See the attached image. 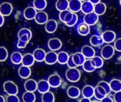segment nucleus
Instances as JSON below:
<instances>
[{"mask_svg": "<svg viewBox=\"0 0 121 102\" xmlns=\"http://www.w3.org/2000/svg\"><path fill=\"white\" fill-rule=\"evenodd\" d=\"M65 77L70 82H77L81 79V72L77 67L69 68L66 71Z\"/></svg>", "mask_w": 121, "mask_h": 102, "instance_id": "obj_1", "label": "nucleus"}, {"mask_svg": "<svg viewBox=\"0 0 121 102\" xmlns=\"http://www.w3.org/2000/svg\"><path fill=\"white\" fill-rule=\"evenodd\" d=\"M115 48L113 45H111L109 43L104 45L101 50V55L104 58V60H109L111 59L115 54Z\"/></svg>", "mask_w": 121, "mask_h": 102, "instance_id": "obj_2", "label": "nucleus"}, {"mask_svg": "<svg viewBox=\"0 0 121 102\" xmlns=\"http://www.w3.org/2000/svg\"><path fill=\"white\" fill-rule=\"evenodd\" d=\"M4 92L8 95L17 94L18 92V88L17 85L12 81H6L3 84Z\"/></svg>", "mask_w": 121, "mask_h": 102, "instance_id": "obj_3", "label": "nucleus"}, {"mask_svg": "<svg viewBox=\"0 0 121 102\" xmlns=\"http://www.w3.org/2000/svg\"><path fill=\"white\" fill-rule=\"evenodd\" d=\"M99 16L97 15L94 11L86 13L84 17V22L90 26H94L99 21Z\"/></svg>", "mask_w": 121, "mask_h": 102, "instance_id": "obj_4", "label": "nucleus"}, {"mask_svg": "<svg viewBox=\"0 0 121 102\" xmlns=\"http://www.w3.org/2000/svg\"><path fill=\"white\" fill-rule=\"evenodd\" d=\"M48 82L52 88H57L59 87L62 84V78L58 74H52L51 75L48 79Z\"/></svg>", "mask_w": 121, "mask_h": 102, "instance_id": "obj_5", "label": "nucleus"}, {"mask_svg": "<svg viewBox=\"0 0 121 102\" xmlns=\"http://www.w3.org/2000/svg\"><path fill=\"white\" fill-rule=\"evenodd\" d=\"M48 48L50 50L57 51V50H59L62 48V43L59 38H50L48 40Z\"/></svg>", "mask_w": 121, "mask_h": 102, "instance_id": "obj_6", "label": "nucleus"}, {"mask_svg": "<svg viewBox=\"0 0 121 102\" xmlns=\"http://www.w3.org/2000/svg\"><path fill=\"white\" fill-rule=\"evenodd\" d=\"M103 40L104 41V43H111L113 42H114L116 39V34L114 31H111V30H108L104 31L102 35H101Z\"/></svg>", "mask_w": 121, "mask_h": 102, "instance_id": "obj_7", "label": "nucleus"}, {"mask_svg": "<svg viewBox=\"0 0 121 102\" xmlns=\"http://www.w3.org/2000/svg\"><path fill=\"white\" fill-rule=\"evenodd\" d=\"M34 20L38 24H40V25L45 24L46 22L48 21V15L46 12L43 11H37Z\"/></svg>", "mask_w": 121, "mask_h": 102, "instance_id": "obj_8", "label": "nucleus"}, {"mask_svg": "<svg viewBox=\"0 0 121 102\" xmlns=\"http://www.w3.org/2000/svg\"><path fill=\"white\" fill-rule=\"evenodd\" d=\"M13 11V6L11 3L4 2L0 5V13L4 16L11 15Z\"/></svg>", "mask_w": 121, "mask_h": 102, "instance_id": "obj_9", "label": "nucleus"}, {"mask_svg": "<svg viewBox=\"0 0 121 102\" xmlns=\"http://www.w3.org/2000/svg\"><path fill=\"white\" fill-rule=\"evenodd\" d=\"M45 62L48 65H54L57 62V54L55 51L51 50L46 53L45 58Z\"/></svg>", "mask_w": 121, "mask_h": 102, "instance_id": "obj_10", "label": "nucleus"}, {"mask_svg": "<svg viewBox=\"0 0 121 102\" xmlns=\"http://www.w3.org/2000/svg\"><path fill=\"white\" fill-rule=\"evenodd\" d=\"M57 22L54 19L48 20L45 25V31L48 33H55L57 31Z\"/></svg>", "mask_w": 121, "mask_h": 102, "instance_id": "obj_11", "label": "nucleus"}, {"mask_svg": "<svg viewBox=\"0 0 121 102\" xmlns=\"http://www.w3.org/2000/svg\"><path fill=\"white\" fill-rule=\"evenodd\" d=\"M106 95H107V93L103 87L97 84V86L94 87V97L98 101H101V99H103Z\"/></svg>", "mask_w": 121, "mask_h": 102, "instance_id": "obj_12", "label": "nucleus"}, {"mask_svg": "<svg viewBox=\"0 0 121 102\" xmlns=\"http://www.w3.org/2000/svg\"><path fill=\"white\" fill-rule=\"evenodd\" d=\"M81 52L85 56V58L86 59H91L96 54L95 50L91 45H84V46H83L82 48Z\"/></svg>", "mask_w": 121, "mask_h": 102, "instance_id": "obj_13", "label": "nucleus"}, {"mask_svg": "<svg viewBox=\"0 0 121 102\" xmlns=\"http://www.w3.org/2000/svg\"><path fill=\"white\" fill-rule=\"evenodd\" d=\"M67 94L71 99H77L81 95V90L77 87L71 86L67 89Z\"/></svg>", "mask_w": 121, "mask_h": 102, "instance_id": "obj_14", "label": "nucleus"}, {"mask_svg": "<svg viewBox=\"0 0 121 102\" xmlns=\"http://www.w3.org/2000/svg\"><path fill=\"white\" fill-rule=\"evenodd\" d=\"M94 9V4L91 3L90 1L85 0L82 1V8H81V11L82 13H84V14H86V13L93 12Z\"/></svg>", "mask_w": 121, "mask_h": 102, "instance_id": "obj_15", "label": "nucleus"}, {"mask_svg": "<svg viewBox=\"0 0 121 102\" xmlns=\"http://www.w3.org/2000/svg\"><path fill=\"white\" fill-rule=\"evenodd\" d=\"M82 3L80 0H69V9L73 13H77L81 11Z\"/></svg>", "mask_w": 121, "mask_h": 102, "instance_id": "obj_16", "label": "nucleus"}, {"mask_svg": "<svg viewBox=\"0 0 121 102\" xmlns=\"http://www.w3.org/2000/svg\"><path fill=\"white\" fill-rule=\"evenodd\" d=\"M18 73L21 78L28 79L31 75V70H30V67L22 65V66H21L19 67V69L18 70Z\"/></svg>", "mask_w": 121, "mask_h": 102, "instance_id": "obj_17", "label": "nucleus"}, {"mask_svg": "<svg viewBox=\"0 0 121 102\" xmlns=\"http://www.w3.org/2000/svg\"><path fill=\"white\" fill-rule=\"evenodd\" d=\"M37 87H38V82L33 79H29L26 80V82L24 83V88L26 91L35 92L37 90Z\"/></svg>", "mask_w": 121, "mask_h": 102, "instance_id": "obj_18", "label": "nucleus"}, {"mask_svg": "<svg viewBox=\"0 0 121 102\" xmlns=\"http://www.w3.org/2000/svg\"><path fill=\"white\" fill-rule=\"evenodd\" d=\"M37 13V10L33 6H28L23 11V16L27 20H33Z\"/></svg>", "mask_w": 121, "mask_h": 102, "instance_id": "obj_19", "label": "nucleus"}, {"mask_svg": "<svg viewBox=\"0 0 121 102\" xmlns=\"http://www.w3.org/2000/svg\"><path fill=\"white\" fill-rule=\"evenodd\" d=\"M33 57H34L35 60L36 62H43L45 60L46 53L42 48H37L33 51Z\"/></svg>", "mask_w": 121, "mask_h": 102, "instance_id": "obj_20", "label": "nucleus"}, {"mask_svg": "<svg viewBox=\"0 0 121 102\" xmlns=\"http://www.w3.org/2000/svg\"><path fill=\"white\" fill-rule=\"evenodd\" d=\"M50 86L48 80H41L38 82L37 90L39 92V93H40L42 94L45 92L50 91Z\"/></svg>", "mask_w": 121, "mask_h": 102, "instance_id": "obj_21", "label": "nucleus"}, {"mask_svg": "<svg viewBox=\"0 0 121 102\" xmlns=\"http://www.w3.org/2000/svg\"><path fill=\"white\" fill-rule=\"evenodd\" d=\"M35 58L33 57V54L30 53H26L24 55H23V59H22V65H26L28 67H31L33 65L35 62Z\"/></svg>", "mask_w": 121, "mask_h": 102, "instance_id": "obj_22", "label": "nucleus"}, {"mask_svg": "<svg viewBox=\"0 0 121 102\" xmlns=\"http://www.w3.org/2000/svg\"><path fill=\"white\" fill-rule=\"evenodd\" d=\"M77 32L81 35H87L90 33V26H89L84 22L81 23L77 26Z\"/></svg>", "mask_w": 121, "mask_h": 102, "instance_id": "obj_23", "label": "nucleus"}, {"mask_svg": "<svg viewBox=\"0 0 121 102\" xmlns=\"http://www.w3.org/2000/svg\"><path fill=\"white\" fill-rule=\"evenodd\" d=\"M73 55V60L74 63L77 65V67L79 66H82V65L84 64V62H85V60H86V58H85V56L82 53V52L80 53H75Z\"/></svg>", "mask_w": 121, "mask_h": 102, "instance_id": "obj_24", "label": "nucleus"}, {"mask_svg": "<svg viewBox=\"0 0 121 102\" xmlns=\"http://www.w3.org/2000/svg\"><path fill=\"white\" fill-rule=\"evenodd\" d=\"M82 94L84 97L92 98L94 96V87L91 85H86L82 90Z\"/></svg>", "mask_w": 121, "mask_h": 102, "instance_id": "obj_25", "label": "nucleus"}, {"mask_svg": "<svg viewBox=\"0 0 121 102\" xmlns=\"http://www.w3.org/2000/svg\"><path fill=\"white\" fill-rule=\"evenodd\" d=\"M106 4L103 3V2H99L98 4L94 5V11L99 16H101L103 14L105 13V12L106 11Z\"/></svg>", "mask_w": 121, "mask_h": 102, "instance_id": "obj_26", "label": "nucleus"}, {"mask_svg": "<svg viewBox=\"0 0 121 102\" xmlns=\"http://www.w3.org/2000/svg\"><path fill=\"white\" fill-rule=\"evenodd\" d=\"M104 41L101 35H94L90 38V43L91 45H93L94 47H98V46L102 45L104 44Z\"/></svg>", "mask_w": 121, "mask_h": 102, "instance_id": "obj_27", "label": "nucleus"}, {"mask_svg": "<svg viewBox=\"0 0 121 102\" xmlns=\"http://www.w3.org/2000/svg\"><path fill=\"white\" fill-rule=\"evenodd\" d=\"M82 67L86 72H93L96 70V67L91 61V59H86L82 65Z\"/></svg>", "mask_w": 121, "mask_h": 102, "instance_id": "obj_28", "label": "nucleus"}, {"mask_svg": "<svg viewBox=\"0 0 121 102\" xmlns=\"http://www.w3.org/2000/svg\"><path fill=\"white\" fill-rule=\"evenodd\" d=\"M57 10L62 11L69 9V0H57L55 4Z\"/></svg>", "mask_w": 121, "mask_h": 102, "instance_id": "obj_29", "label": "nucleus"}, {"mask_svg": "<svg viewBox=\"0 0 121 102\" xmlns=\"http://www.w3.org/2000/svg\"><path fill=\"white\" fill-rule=\"evenodd\" d=\"M69 55L65 51H61L57 54V62L60 65L67 64Z\"/></svg>", "mask_w": 121, "mask_h": 102, "instance_id": "obj_30", "label": "nucleus"}, {"mask_svg": "<svg viewBox=\"0 0 121 102\" xmlns=\"http://www.w3.org/2000/svg\"><path fill=\"white\" fill-rule=\"evenodd\" d=\"M33 7L38 11H43L47 6L46 0H33Z\"/></svg>", "mask_w": 121, "mask_h": 102, "instance_id": "obj_31", "label": "nucleus"}, {"mask_svg": "<svg viewBox=\"0 0 121 102\" xmlns=\"http://www.w3.org/2000/svg\"><path fill=\"white\" fill-rule=\"evenodd\" d=\"M23 55L19 52H14L11 55V61L14 65H19L22 62Z\"/></svg>", "mask_w": 121, "mask_h": 102, "instance_id": "obj_32", "label": "nucleus"}, {"mask_svg": "<svg viewBox=\"0 0 121 102\" xmlns=\"http://www.w3.org/2000/svg\"><path fill=\"white\" fill-rule=\"evenodd\" d=\"M110 86L111 91L116 92L121 90V81L118 79H113L110 82Z\"/></svg>", "mask_w": 121, "mask_h": 102, "instance_id": "obj_33", "label": "nucleus"}, {"mask_svg": "<svg viewBox=\"0 0 121 102\" xmlns=\"http://www.w3.org/2000/svg\"><path fill=\"white\" fill-rule=\"evenodd\" d=\"M22 99L24 102H34L36 99V97L34 92L26 91L22 97Z\"/></svg>", "mask_w": 121, "mask_h": 102, "instance_id": "obj_34", "label": "nucleus"}, {"mask_svg": "<svg viewBox=\"0 0 121 102\" xmlns=\"http://www.w3.org/2000/svg\"><path fill=\"white\" fill-rule=\"evenodd\" d=\"M91 61H92L93 64L94 65V66L96 67V69L101 68L103 67V65H104V58L102 57H100V56L94 55L91 58Z\"/></svg>", "mask_w": 121, "mask_h": 102, "instance_id": "obj_35", "label": "nucleus"}, {"mask_svg": "<svg viewBox=\"0 0 121 102\" xmlns=\"http://www.w3.org/2000/svg\"><path fill=\"white\" fill-rule=\"evenodd\" d=\"M42 102H55V95L52 92L48 91L45 92L42 95Z\"/></svg>", "mask_w": 121, "mask_h": 102, "instance_id": "obj_36", "label": "nucleus"}, {"mask_svg": "<svg viewBox=\"0 0 121 102\" xmlns=\"http://www.w3.org/2000/svg\"><path fill=\"white\" fill-rule=\"evenodd\" d=\"M9 56V53L6 48L0 47V62H4L6 60Z\"/></svg>", "mask_w": 121, "mask_h": 102, "instance_id": "obj_37", "label": "nucleus"}, {"mask_svg": "<svg viewBox=\"0 0 121 102\" xmlns=\"http://www.w3.org/2000/svg\"><path fill=\"white\" fill-rule=\"evenodd\" d=\"M98 85H100V86L103 87L105 89V90H106V92L107 93V95H109L111 94V92H112L111 89L110 83H108V82H107L106 81H101V82H99L98 83Z\"/></svg>", "mask_w": 121, "mask_h": 102, "instance_id": "obj_38", "label": "nucleus"}, {"mask_svg": "<svg viewBox=\"0 0 121 102\" xmlns=\"http://www.w3.org/2000/svg\"><path fill=\"white\" fill-rule=\"evenodd\" d=\"M77 21H78V16H77V13H73L72 19L69 22L65 23V25L67 26H69V27H72V26H74L76 25V23H77Z\"/></svg>", "mask_w": 121, "mask_h": 102, "instance_id": "obj_39", "label": "nucleus"}, {"mask_svg": "<svg viewBox=\"0 0 121 102\" xmlns=\"http://www.w3.org/2000/svg\"><path fill=\"white\" fill-rule=\"evenodd\" d=\"M26 34L28 35L30 38H32V32L30 31V30H29L28 28H21L18 31V37L19 38L21 35H26Z\"/></svg>", "mask_w": 121, "mask_h": 102, "instance_id": "obj_40", "label": "nucleus"}, {"mask_svg": "<svg viewBox=\"0 0 121 102\" xmlns=\"http://www.w3.org/2000/svg\"><path fill=\"white\" fill-rule=\"evenodd\" d=\"M6 102H19L20 99L17 97V94H12V95H9L6 99Z\"/></svg>", "mask_w": 121, "mask_h": 102, "instance_id": "obj_41", "label": "nucleus"}, {"mask_svg": "<svg viewBox=\"0 0 121 102\" xmlns=\"http://www.w3.org/2000/svg\"><path fill=\"white\" fill-rule=\"evenodd\" d=\"M67 66L69 67V68H72V67H77V65L74 63V60H73V55H70L69 58H68V60H67Z\"/></svg>", "mask_w": 121, "mask_h": 102, "instance_id": "obj_42", "label": "nucleus"}, {"mask_svg": "<svg viewBox=\"0 0 121 102\" xmlns=\"http://www.w3.org/2000/svg\"><path fill=\"white\" fill-rule=\"evenodd\" d=\"M114 48L115 50L118 52H121V38L116 40L114 43Z\"/></svg>", "mask_w": 121, "mask_h": 102, "instance_id": "obj_43", "label": "nucleus"}, {"mask_svg": "<svg viewBox=\"0 0 121 102\" xmlns=\"http://www.w3.org/2000/svg\"><path fill=\"white\" fill-rule=\"evenodd\" d=\"M113 100L116 102H121V90L115 92L113 95Z\"/></svg>", "mask_w": 121, "mask_h": 102, "instance_id": "obj_44", "label": "nucleus"}, {"mask_svg": "<svg viewBox=\"0 0 121 102\" xmlns=\"http://www.w3.org/2000/svg\"><path fill=\"white\" fill-rule=\"evenodd\" d=\"M18 39L21 40V41H23V42H26V43H28V42H29V40L31 39V38H30L28 35L26 34V35H21V37H19Z\"/></svg>", "mask_w": 121, "mask_h": 102, "instance_id": "obj_45", "label": "nucleus"}, {"mask_svg": "<svg viewBox=\"0 0 121 102\" xmlns=\"http://www.w3.org/2000/svg\"><path fill=\"white\" fill-rule=\"evenodd\" d=\"M28 43H26V42H23V41H21V40L18 39V43H17V48H19V49H22V48H24L26 47V45Z\"/></svg>", "mask_w": 121, "mask_h": 102, "instance_id": "obj_46", "label": "nucleus"}, {"mask_svg": "<svg viewBox=\"0 0 121 102\" xmlns=\"http://www.w3.org/2000/svg\"><path fill=\"white\" fill-rule=\"evenodd\" d=\"M101 102H114V100L111 98V97H108V95H106L103 99H101Z\"/></svg>", "mask_w": 121, "mask_h": 102, "instance_id": "obj_47", "label": "nucleus"}, {"mask_svg": "<svg viewBox=\"0 0 121 102\" xmlns=\"http://www.w3.org/2000/svg\"><path fill=\"white\" fill-rule=\"evenodd\" d=\"M80 102H91V99H90V98H87V97H83V98L80 99Z\"/></svg>", "mask_w": 121, "mask_h": 102, "instance_id": "obj_48", "label": "nucleus"}, {"mask_svg": "<svg viewBox=\"0 0 121 102\" xmlns=\"http://www.w3.org/2000/svg\"><path fill=\"white\" fill-rule=\"evenodd\" d=\"M4 23V16L1 15L0 16V27H1L3 26Z\"/></svg>", "mask_w": 121, "mask_h": 102, "instance_id": "obj_49", "label": "nucleus"}, {"mask_svg": "<svg viewBox=\"0 0 121 102\" xmlns=\"http://www.w3.org/2000/svg\"><path fill=\"white\" fill-rule=\"evenodd\" d=\"M89 1H90L91 3H93L94 5H95V4H98L99 2H100V1H101V0H89Z\"/></svg>", "mask_w": 121, "mask_h": 102, "instance_id": "obj_50", "label": "nucleus"}, {"mask_svg": "<svg viewBox=\"0 0 121 102\" xmlns=\"http://www.w3.org/2000/svg\"><path fill=\"white\" fill-rule=\"evenodd\" d=\"M5 102V99L4 98L3 96L0 95V102Z\"/></svg>", "mask_w": 121, "mask_h": 102, "instance_id": "obj_51", "label": "nucleus"}, {"mask_svg": "<svg viewBox=\"0 0 121 102\" xmlns=\"http://www.w3.org/2000/svg\"><path fill=\"white\" fill-rule=\"evenodd\" d=\"M81 1H85V0H80Z\"/></svg>", "mask_w": 121, "mask_h": 102, "instance_id": "obj_52", "label": "nucleus"}, {"mask_svg": "<svg viewBox=\"0 0 121 102\" xmlns=\"http://www.w3.org/2000/svg\"><path fill=\"white\" fill-rule=\"evenodd\" d=\"M120 4L121 5V0H120Z\"/></svg>", "mask_w": 121, "mask_h": 102, "instance_id": "obj_53", "label": "nucleus"}, {"mask_svg": "<svg viewBox=\"0 0 121 102\" xmlns=\"http://www.w3.org/2000/svg\"><path fill=\"white\" fill-rule=\"evenodd\" d=\"M1 13H0V16H1Z\"/></svg>", "mask_w": 121, "mask_h": 102, "instance_id": "obj_54", "label": "nucleus"}]
</instances>
